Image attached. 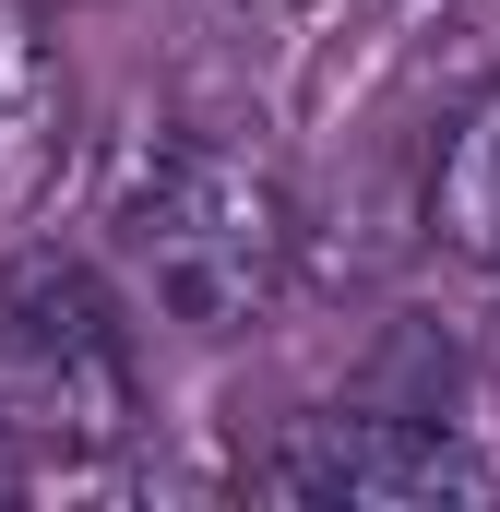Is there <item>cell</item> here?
<instances>
[{
	"label": "cell",
	"instance_id": "cell-1",
	"mask_svg": "<svg viewBox=\"0 0 500 512\" xmlns=\"http://www.w3.org/2000/svg\"><path fill=\"white\" fill-rule=\"evenodd\" d=\"M108 274L131 286V310H155L191 346H227L250 322H274L286 274H298V215L286 179L215 143V131H143L108 179Z\"/></svg>",
	"mask_w": 500,
	"mask_h": 512
},
{
	"label": "cell",
	"instance_id": "cell-2",
	"mask_svg": "<svg viewBox=\"0 0 500 512\" xmlns=\"http://www.w3.org/2000/svg\"><path fill=\"white\" fill-rule=\"evenodd\" d=\"M0 417L48 453V477H108L143 429V382H131L120 298L60 251L0 262Z\"/></svg>",
	"mask_w": 500,
	"mask_h": 512
},
{
	"label": "cell",
	"instance_id": "cell-3",
	"mask_svg": "<svg viewBox=\"0 0 500 512\" xmlns=\"http://www.w3.org/2000/svg\"><path fill=\"white\" fill-rule=\"evenodd\" d=\"M250 501H298V512H429V501H500L489 453L465 429H429V417H381V405H346V417H286L262 453H239Z\"/></svg>",
	"mask_w": 500,
	"mask_h": 512
},
{
	"label": "cell",
	"instance_id": "cell-4",
	"mask_svg": "<svg viewBox=\"0 0 500 512\" xmlns=\"http://www.w3.org/2000/svg\"><path fill=\"white\" fill-rule=\"evenodd\" d=\"M60 143H72L60 48H48L36 0H0V215H36V191L60 179Z\"/></svg>",
	"mask_w": 500,
	"mask_h": 512
},
{
	"label": "cell",
	"instance_id": "cell-5",
	"mask_svg": "<svg viewBox=\"0 0 500 512\" xmlns=\"http://www.w3.org/2000/svg\"><path fill=\"white\" fill-rule=\"evenodd\" d=\"M429 239L453 262H489L500 274V72L453 108L441 155H429Z\"/></svg>",
	"mask_w": 500,
	"mask_h": 512
},
{
	"label": "cell",
	"instance_id": "cell-6",
	"mask_svg": "<svg viewBox=\"0 0 500 512\" xmlns=\"http://www.w3.org/2000/svg\"><path fill=\"white\" fill-rule=\"evenodd\" d=\"M36 489H60V477H48V453H36V441L0 417V501H36Z\"/></svg>",
	"mask_w": 500,
	"mask_h": 512
},
{
	"label": "cell",
	"instance_id": "cell-7",
	"mask_svg": "<svg viewBox=\"0 0 500 512\" xmlns=\"http://www.w3.org/2000/svg\"><path fill=\"white\" fill-rule=\"evenodd\" d=\"M489 370H500V310H489Z\"/></svg>",
	"mask_w": 500,
	"mask_h": 512
}]
</instances>
